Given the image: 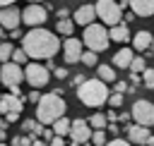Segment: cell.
Returning <instances> with one entry per match:
<instances>
[{
    "instance_id": "obj_1",
    "label": "cell",
    "mask_w": 154,
    "mask_h": 146,
    "mask_svg": "<svg viewBox=\"0 0 154 146\" xmlns=\"http://www.w3.org/2000/svg\"><path fill=\"white\" fill-rule=\"evenodd\" d=\"M22 48H24V53H26L29 57H34V60H51V57L58 53L60 41H58V36H55L53 31L38 26V29H29V31L22 36Z\"/></svg>"
},
{
    "instance_id": "obj_2",
    "label": "cell",
    "mask_w": 154,
    "mask_h": 146,
    "mask_svg": "<svg viewBox=\"0 0 154 146\" xmlns=\"http://www.w3.org/2000/svg\"><path fill=\"white\" fill-rule=\"evenodd\" d=\"M65 110H67V105H65L63 96L58 91H53V93L41 96V101L36 105V120L41 124H55L60 117H65Z\"/></svg>"
},
{
    "instance_id": "obj_3",
    "label": "cell",
    "mask_w": 154,
    "mask_h": 146,
    "mask_svg": "<svg viewBox=\"0 0 154 146\" xmlns=\"http://www.w3.org/2000/svg\"><path fill=\"white\" fill-rule=\"evenodd\" d=\"M77 98L84 105H89V108H99V105L108 103L111 91H108L106 81H101L99 77H94V79H87L82 86H77Z\"/></svg>"
},
{
    "instance_id": "obj_4",
    "label": "cell",
    "mask_w": 154,
    "mask_h": 146,
    "mask_svg": "<svg viewBox=\"0 0 154 146\" xmlns=\"http://www.w3.org/2000/svg\"><path fill=\"white\" fill-rule=\"evenodd\" d=\"M108 41H111V34L106 31L103 24H89L82 34V43L87 45V50H94V53H101L108 48Z\"/></svg>"
},
{
    "instance_id": "obj_5",
    "label": "cell",
    "mask_w": 154,
    "mask_h": 146,
    "mask_svg": "<svg viewBox=\"0 0 154 146\" xmlns=\"http://www.w3.org/2000/svg\"><path fill=\"white\" fill-rule=\"evenodd\" d=\"M96 17L103 24H111V29H113V26L123 24V7L116 0H96Z\"/></svg>"
},
{
    "instance_id": "obj_6",
    "label": "cell",
    "mask_w": 154,
    "mask_h": 146,
    "mask_svg": "<svg viewBox=\"0 0 154 146\" xmlns=\"http://www.w3.org/2000/svg\"><path fill=\"white\" fill-rule=\"evenodd\" d=\"M130 115H132L135 124H142V127H149V129L154 127V103L152 101H144V98L135 101Z\"/></svg>"
},
{
    "instance_id": "obj_7",
    "label": "cell",
    "mask_w": 154,
    "mask_h": 146,
    "mask_svg": "<svg viewBox=\"0 0 154 146\" xmlns=\"http://www.w3.org/2000/svg\"><path fill=\"white\" fill-rule=\"evenodd\" d=\"M24 79L34 86V89H43L48 81H51V69L46 65H38V62H29L24 67Z\"/></svg>"
},
{
    "instance_id": "obj_8",
    "label": "cell",
    "mask_w": 154,
    "mask_h": 146,
    "mask_svg": "<svg viewBox=\"0 0 154 146\" xmlns=\"http://www.w3.org/2000/svg\"><path fill=\"white\" fill-rule=\"evenodd\" d=\"M0 81H2L7 89H14V86H19L22 81H26L22 65H17V62H5V65L0 67Z\"/></svg>"
},
{
    "instance_id": "obj_9",
    "label": "cell",
    "mask_w": 154,
    "mask_h": 146,
    "mask_svg": "<svg viewBox=\"0 0 154 146\" xmlns=\"http://www.w3.org/2000/svg\"><path fill=\"white\" fill-rule=\"evenodd\" d=\"M46 19H48V12L43 5H26L22 12V22L31 29H38L41 24H46Z\"/></svg>"
},
{
    "instance_id": "obj_10",
    "label": "cell",
    "mask_w": 154,
    "mask_h": 146,
    "mask_svg": "<svg viewBox=\"0 0 154 146\" xmlns=\"http://www.w3.org/2000/svg\"><path fill=\"white\" fill-rule=\"evenodd\" d=\"M63 55H65V62H67V65L82 62V55H84V43H82V38H75V36L65 38V43H63Z\"/></svg>"
},
{
    "instance_id": "obj_11",
    "label": "cell",
    "mask_w": 154,
    "mask_h": 146,
    "mask_svg": "<svg viewBox=\"0 0 154 146\" xmlns=\"http://www.w3.org/2000/svg\"><path fill=\"white\" fill-rule=\"evenodd\" d=\"M91 134H94V129H91L89 120H84V117H75V120H72V129H70L72 141L87 144V141H91Z\"/></svg>"
},
{
    "instance_id": "obj_12",
    "label": "cell",
    "mask_w": 154,
    "mask_h": 146,
    "mask_svg": "<svg viewBox=\"0 0 154 146\" xmlns=\"http://www.w3.org/2000/svg\"><path fill=\"white\" fill-rule=\"evenodd\" d=\"M19 22H22V14L17 7H2L0 10V26L5 31H14L19 29Z\"/></svg>"
},
{
    "instance_id": "obj_13",
    "label": "cell",
    "mask_w": 154,
    "mask_h": 146,
    "mask_svg": "<svg viewBox=\"0 0 154 146\" xmlns=\"http://www.w3.org/2000/svg\"><path fill=\"white\" fill-rule=\"evenodd\" d=\"M24 110V98L22 96H12V93H5L0 98V115H10V112H22Z\"/></svg>"
},
{
    "instance_id": "obj_14",
    "label": "cell",
    "mask_w": 154,
    "mask_h": 146,
    "mask_svg": "<svg viewBox=\"0 0 154 146\" xmlns=\"http://www.w3.org/2000/svg\"><path fill=\"white\" fill-rule=\"evenodd\" d=\"M128 141L130 144H137V146H147L149 141V127H142V124H128Z\"/></svg>"
},
{
    "instance_id": "obj_15",
    "label": "cell",
    "mask_w": 154,
    "mask_h": 146,
    "mask_svg": "<svg viewBox=\"0 0 154 146\" xmlns=\"http://www.w3.org/2000/svg\"><path fill=\"white\" fill-rule=\"evenodd\" d=\"M94 19H96V5H79L77 12H75V17H72V22L75 24H82L84 29L89 24H94Z\"/></svg>"
},
{
    "instance_id": "obj_16",
    "label": "cell",
    "mask_w": 154,
    "mask_h": 146,
    "mask_svg": "<svg viewBox=\"0 0 154 146\" xmlns=\"http://www.w3.org/2000/svg\"><path fill=\"white\" fill-rule=\"evenodd\" d=\"M130 10L137 17H152L154 14V0H130Z\"/></svg>"
},
{
    "instance_id": "obj_17",
    "label": "cell",
    "mask_w": 154,
    "mask_h": 146,
    "mask_svg": "<svg viewBox=\"0 0 154 146\" xmlns=\"http://www.w3.org/2000/svg\"><path fill=\"white\" fill-rule=\"evenodd\" d=\"M152 43H154V36L149 34V31H137L135 36H132V45H135V50H152Z\"/></svg>"
},
{
    "instance_id": "obj_18",
    "label": "cell",
    "mask_w": 154,
    "mask_h": 146,
    "mask_svg": "<svg viewBox=\"0 0 154 146\" xmlns=\"http://www.w3.org/2000/svg\"><path fill=\"white\" fill-rule=\"evenodd\" d=\"M132 60H135V55H132V50L130 48H120L116 55H113V67H120V69H130V65H132Z\"/></svg>"
},
{
    "instance_id": "obj_19",
    "label": "cell",
    "mask_w": 154,
    "mask_h": 146,
    "mask_svg": "<svg viewBox=\"0 0 154 146\" xmlns=\"http://www.w3.org/2000/svg\"><path fill=\"white\" fill-rule=\"evenodd\" d=\"M111 41H116V43H125L128 38H130V29H128V24L123 22V24H118V26H113L111 31Z\"/></svg>"
},
{
    "instance_id": "obj_20",
    "label": "cell",
    "mask_w": 154,
    "mask_h": 146,
    "mask_svg": "<svg viewBox=\"0 0 154 146\" xmlns=\"http://www.w3.org/2000/svg\"><path fill=\"white\" fill-rule=\"evenodd\" d=\"M70 129H72V120H67V117H60V120L53 124L55 136H67V134H70Z\"/></svg>"
},
{
    "instance_id": "obj_21",
    "label": "cell",
    "mask_w": 154,
    "mask_h": 146,
    "mask_svg": "<svg viewBox=\"0 0 154 146\" xmlns=\"http://www.w3.org/2000/svg\"><path fill=\"white\" fill-rule=\"evenodd\" d=\"M96 74H99V79L106 81V84H108V81H116V69H113L111 65H99V67H96Z\"/></svg>"
},
{
    "instance_id": "obj_22",
    "label": "cell",
    "mask_w": 154,
    "mask_h": 146,
    "mask_svg": "<svg viewBox=\"0 0 154 146\" xmlns=\"http://www.w3.org/2000/svg\"><path fill=\"white\" fill-rule=\"evenodd\" d=\"M55 31L70 38V36H72V31H75V22H72V19H58V24H55Z\"/></svg>"
},
{
    "instance_id": "obj_23",
    "label": "cell",
    "mask_w": 154,
    "mask_h": 146,
    "mask_svg": "<svg viewBox=\"0 0 154 146\" xmlns=\"http://www.w3.org/2000/svg\"><path fill=\"white\" fill-rule=\"evenodd\" d=\"M12 53H14V45L10 41H0V62H12Z\"/></svg>"
},
{
    "instance_id": "obj_24",
    "label": "cell",
    "mask_w": 154,
    "mask_h": 146,
    "mask_svg": "<svg viewBox=\"0 0 154 146\" xmlns=\"http://www.w3.org/2000/svg\"><path fill=\"white\" fill-rule=\"evenodd\" d=\"M89 124H91V129H94V132H96V129H106L108 117H106V115H101V112H94V115L89 117Z\"/></svg>"
},
{
    "instance_id": "obj_25",
    "label": "cell",
    "mask_w": 154,
    "mask_h": 146,
    "mask_svg": "<svg viewBox=\"0 0 154 146\" xmlns=\"http://www.w3.org/2000/svg\"><path fill=\"white\" fill-rule=\"evenodd\" d=\"M34 134H22V136H14L12 139V146H31L34 144Z\"/></svg>"
},
{
    "instance_id": "obj_26",
    "label": "cell",
    "mask_w": 154,
    "mask_h": 146,
    "mask_svg": "<svg viewBox=\"0 0 154 146\" xmlns=\"http://www.w3.org/2000/svg\"><path fill=\"white\" fill-rule=\"evenodd\" d=\"M91 146H106V129H96L91 134Z\"/></svg>"
},
{
    "instance_id": "obj_27",
    "label": "cell",
    "mask_w": 154,
    "mask_h": 146,
    "mask_svg": "<svg viewBox=\"0 0 154 146\" xmlns=\"http://www.w3.org/2000/svg\"><path fill=\"white\" fill-rule=\"evenodd\" d=\"M142 81H144L147 89H154V67H147L142 72Z\"/></svg>"
},
{
    "instance_id": "obj_28",
    "label": "cell",
    "mask_w": 154,
    "mask_h": 146,
    "mask_svg": "<svg viewBox=\"0 0 154 146\" xmlns=\"http://www.w3.org/2000/svg\"><path fill=\"white\" fill-rule=\"evenodd\" d=\"M144 69H147V67H144V57L137 55V57L132 60V65H130V72H132V74H140V72H144Z\"/></svg>"
},
{
    "instance_id": "obj_29",
    "label": "cell",
    "mask_w": 154,
    "mask_h": 146,
    "mask_svg": "<svg viewBox=\"0 0 154 146\" xmlns=\"http://www.w3.org/2000/svg\"><path fill=\"white\" fill-rule=\"evenodd\" d=\"M26 60H29V55L24 53V48H14V53H12V62L22 65V62H26Z\"/></svg>"
},
{
    "instance_id": "obj_30",
    "label": "cell",
    "mask_w": 154,
    "mask_h": 146,
    "mask_svg": "<svg viewBox=\"0 0 154 146\" xmlns=\"http://www.w3.org/2000/svg\"><path fill=\"white\" fill-rule=\"evenodd\" d=\"M82 65L94 67V65H96V53H94V50H84V55H82Z\"/></svg>"
},
{
    "instance_id": "obj_31",
    "label": "cell",
    "mask_w": 154,
    "mask_h": 146,
    "mask_svg": "<svg viewBox=\"0 0 154 146\" xmlns=\"http://www.w3.org/2000/svg\"><path fill=\"white\" fill-rule=\"evenodd\" d=\"M108 105H111V108H120V105H123V93H116V91H113L111 98H108Z\"/></svg>"
},
{
    "instance_id": "obj_32",
    "label": "cell",
    "mask_w": 154,
    "mask_h": 146,
    "mask_svg": "<svg viewBox=\"0 0 154 146\" xmlns=\"http://www.w3.org/2000/svg\"><path fill=\"white\" fill-rule=\"evenodd\" d=\"M22 127H24V132H26V134H34V132H36V127H38V122H36V120H24V124H22Z\"/></svg>"
},
{
    "instance_id": "obj_33",
    "label": "cell",
    "mask_w": 154,
    "mask_h": 146,
    "mask_svg": "<svg viewBox=\"0 0 154 146\" xmlns=\"http://www.w3.org/2000/svg\"><path fill=\"white\" fill-rule=\"evenodd\" d=\"M106 146H132V144H130L128 139H111Z\"/></svg>"
},
{
    "instance_id": "obj_34",
    "label": "cell",
    "mask_w": 154,
    "mask_h": 146,
    "mask_svg": "<svg viewBox=\"0 0 154 146\" xmlns=\"http://www.w3.org/2000/svg\"><path fill=\"white\" fill-rule=\"evenodd\" d=\"M53 74H55V79H65V77H67V69H65V67H55Z\"/></svg>"
},
{
    "instance_id": "obj_35",
    "label": "cell",
    "mask_w": 154,
    "mask_h": 146,
    "mask_svg": "<svg viewBox=\"0 0 154 146\" xmlns=\"http://www.w3.org/2000/svg\"><path fill=\"white\" fill-rule=\"evenodd\" d=\"M84 81H87V79H84V74H75V77H72V86H82Z\"/></svg>"
},
{
    "instance_id": "obj_36",
    "label": "cell",
    "mask_w": 154,
    "mask_h": 146,
    "mask_svg": "<svg viewBox=\"0 0 154 146\" xmlns=\"http://www.w3.org/2000/svg\"><path fill=\"white\" fill-rule=\"evenodd\" d=\"M128 91V84L125 81H116V93H125Z\"/></svg>"
},
{
    "instance_id": "obj_37",
    "label": "cell",
    "mask_w": 154,
    "mask_h": 146,
    "mask_svg": "<svg viewBox=\"0 0 154 146\" xmlns=\"http://www.w3.org/2000/svg\"><path fill=\"white\" fill-rule=\"evenodd\" d=\"M48 146H65V141H63V136H53Z\"/></svg>"
},
{
    "instance_id": "obj_38",
    "label": "cell",
    "mask_w": 154,
    "mask_h": 146,
    "mask_svg": "<svg viewBox=\"0 0 154 146\" xmlns=\"http://www.w3.org/2000/svg\"><path fill=\"white\" fill-rule=\"evenodd\" d=\"M29 101H34V103L38 105V101H41V96H38V91H36V89H34V91L29 93Z\"/></svg>"
},
{
    "instance_id": "obj_39",
    "label": "cell",
    "mask_w": 154,
    "mask_h": 146,
    "mask_svg": "<svg viewBox=\"0 0 154 146\" xmlns=\"http://www.w3.org/2000/svg\"><path fill=\"white\" fill-rule=\"evenodd\" d=\"M5 120L7 122H17L19 120V112H10V115H5Z\"/></svg>"
},
{
    "instance_id": "obj_40",
    "label": "cell",
    "mask_w": 154,
    "mask_h": 146,
    "mask_svg": "<svg viewBox=\"0 0 154 146\" xmlns=\"http://www.w3.org/2000/svg\"><path fill=\"white\" fill-rule=\"evenodd\" d=\"M58 17H60V19H70V17H67V10H65V7H60V10H58Z\"/></svg>"
},
{
    "instance_id": "obj_41",
    "label": "cell",
    "mask_w": 154,
    "mask_h": 146,
    "mask_svg": "<svg viewBox=\"0 0 154 146\" xmlns=\"http://www.w3.org/2000/svg\"><path fill=\"white\" fill-rule=\"evenodd\" d=\"M12 2H17V0H0V10L2 7H12Z\"/></svg>"
},
{
    "instance_id": "obj_42",
    "label": "cell",
    "mask_w": 154,
    "mask_h": 146,
    "mask_svg": "<svg viewBox=\"0 0 154 146\" xmlns=\"http://www.w3.org/2000/svg\"><path fill=\"white\" fill-rule=\"evenodd\" d=\"M106 117H108L111 122H113V120H118V115H116V110H108V115H106Z\"/></svg>"
},
{
    "instance_id": "obj_43",
    "label": "cell",
    "mask_w": 154,
    "mask_h": 146,
    "mask_svg": "<svg viewBox=\"0 0 154 146\" xmlns=\"http://www.w3.org/2000/svg\"><path fill=\"white\" fill-rule=\"evenodd\" d=\"M22 34H19V29H14V31H10V38H19Z\"/></svg>"
},
{
    "instance_id": "obj_44",
    "label": "cell",
    "mask_w": 154,
    "mask_h": 146,
    "mask_svg": "<svg viewBox=\"0 0 154 146\" xmlns=\"http://www.w3.org/2000/svg\"><path fill=\"white\" fill-rule=\"evenodd\" d=\"M130 81H132V86H137V84H140V77H137V74H132V77H130Z\"/></svg>"
},
{
    "instance_id": "obj_45",
    "label": "cell",
    "mask_w": 154,
    "mask_h": 146,
    "mask_svg": "<svg viewBox=\"0 0 154 146\" xmlns=\"http://www.w3.org/2000/svg\"><path fill=\"white\" fill-rule=\"evenodd\" d=\"M31 146H48V144H46V141H41V139H34V144H31Z\"/></svg>"
},
{
    "instance_id": "obj_46",
    "label": "cell",
    "mask_w": 154,
    "mask_h": 146,
    "mask_svg": "<svg viewBox=\"0 0 154 146\" xmlns=\"http://www.w3.org/2000/svg\"><path fill=\"white\" fill-rule=\"evenodd\" d=\"M147 146H154V136H149V141H147Z\"/></svg>"
},
{
    "instance_id": "obj_47",
    "label": "cell",
    "mask_w": 154,
    "mask_h": 146,
    "mask_svg": "<svg viewBox=\"0 0 154 146\" xmlns=\"http://www.w3.org/2000/svg\"><path fill=\"white\" fill-rule=\"evenodd\" d=\"M2 38H5V29L0 26V41H2Z\"/></svg>"
},
{
    "instance_id": "obj_48",
    "label": "cell",
    "mask_w": 154,
    "mask_h": 146,
    "mask_svg": "<svg viewBox=\"0 0 154 146\" xmlns=\"http://www.w3.org/2000/svg\"><path fill=\"white\" fill-rule=\"evenodd\" d=\"M38 2H43V0H31V5H38Z\"/></svg>"
},
{
    "instance_id": "obj_49",
    "label": "cell",
    "mask_w": 154,
    "mask_h": 146,
    "mask_svg": "<svg viewBox=\"0 0 154 146\" xmlns=\"http://www.w3.org/2000/svg\"><path fill=\"white\" fill-rule=\"evenodd\" d=\"M152 53H154V43H152Z\"/></svg>"
},
{
    "instance_id": "obj_50",
    "label": "cell",
    "mask_w": 154,
    "mask_h": 146,
    "mask_svg": "<svg viewBox=\"0 0 154 146\" xmlns=\"http://www.w3.org/2000/svg\"><path fill=\"white\" fill-rule=\"evenodd\" d=\"M0 146H7V144H0Z\"/></svg>"
},
{
    "instance_id": "obj_51",
    "label": "cell",
    "mask_w": 154,
    "mask_h": 146,
    "mask_svg": "<svg viewBox=\"0 0 154 146\" xmlns=\"http://www.w3.org/2000/svg\"><path fill=\"white\" fill-rule=\"evenodd\" d=\"M0 98H2V96H0Z\"/></svg>"
}]
</instances>
